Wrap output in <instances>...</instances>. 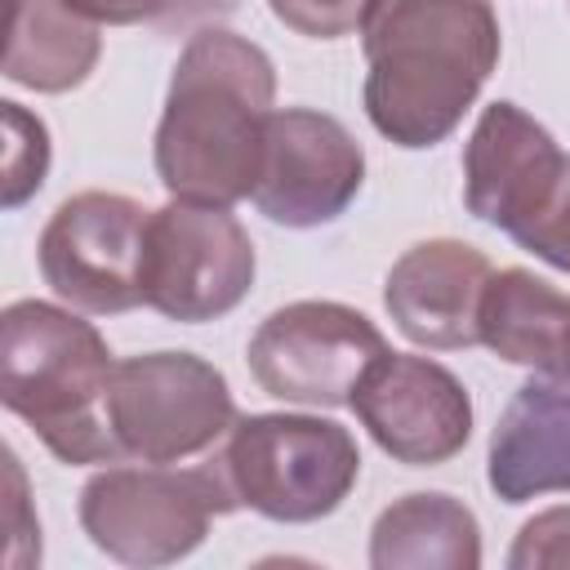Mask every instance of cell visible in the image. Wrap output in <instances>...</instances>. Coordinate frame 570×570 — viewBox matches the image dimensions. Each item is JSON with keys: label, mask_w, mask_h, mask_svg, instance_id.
Returning a JSON list of instances; mask_svg holds the SVG:
<instances>
[{"label": "cell", "mask_w": 570, "mask_h": 570, "mask_svg": "<svg viewBox=\"0 0 570 570\" xmlns=\"http://www.w3.org/2000/svg\"><path fill=\"white\" fill-rule=\"evenodd\" d=\"M365 116L405 147L445 142L503 53L490 0H370L361 18Z\"/></svg>", "instance_id": "6da1fadb"}, {"label": "cell", "mask_w": 570, "mask_h": 570, "mask_svg": "<svg viewBox=\"0 0 570 570\" xmlns=\"http://www.w3.org/2000/svg\"><path fill=\"white\" fill-rule=\"evenodd\" d=\"M272 58L227 27H196L174 62L156 125V178L178 200L236 205L254 196L267 116L276 111Z\"/></svg>", "instance_id": "7a4b0ae2"}, {"label": "cell", "mask_w": 570, "mask_h": 570, "mask_svg": "<svg viewBox=\"0 0 570 570\" xmlns=\"http://www.w3.org/2000/svg\"><path fill=\"white\" fill-rule=\"evenodd\" d=\"M111 347L94 321L45 298H18L0 312V401L53 459L125 463L107 423Z\"/></svg>", "instance_id": "3957f363"}, {"label": "cell", "mask_w": 570, "mask_h": 570, "mask_svg": "<svg viewBox=\"0 0 570 570\" xmlns=\"http://www.w3.org/2000/svg\"><path fill=\"white\" fill-rule=\"evenodd\" d=\"M205 459L236 508L281 525L330 517L361 476L356 436L321 414H236Z\"/></svg>", "instance_id": "277c9868"}, {"label": "cell", "mask_w": 570, "mask_h": 570, "mask_svg": "<svg viewBox=\"0 0 570 570\" xmlns=\"http://www.w3.org/2000/svg\"><path fill=\"white\" fill-rule=\"evenodd\" d=\"M236 512L209 459L174 463H107L80 490V530L120 566H169L191 557L214 517Z\"/></svg>", "instance_id": "5b68a950"}, {"label": "cell", "mask_w": 570, "mask_h": 570, "mask_svg": "<svg viewBox=\"0 0 570 570\" xmlns=\"http://www.w3.org/2000/svg\"><path fill=\"white\" fill-rule=\"evenodd\" d=\"M107 423L120 459L187 463L209 454L236 423V401L218 365L196 352H142L111 370Z\"/></svg>", "instance_id": "8992f818"}, {"label": "cell", "mask_w": 570, "mask_h": 570, "mask_svg": "<svg viewBox=\"0 0 570 570\" xmlns=\"http://www.w3.org/2000/svg\"><path fill=\"white\" fill-rule=\"evenodd\" d=\"M254 240L227 205L178 200L151 209L142 258V307L178 325L218 321L254 285Z\"/></svg>", "instance_id": "52a82bcc"}, {"label": "cell", "mask_w": 570, "mask_h": 570, "mask_svg": "<svg viewBox=\"0 0 570 570\" xmlns=\"http://www.w3.org/2000/svg\"><path fill=\"white\" fill-rule=\"evenodd\" d=\"M387 352V338L365 312L330 298H298L254 330L245 361L267 396L307 410H338L352 405V392Z\"/></svg>", "instance_id": "ba28073f"}, {"label": "cell", "mask_w": 570, "mask_h": 570, "mask_svg": "<svg viewBox=\"0 0 570 570\" xmlns=\"http://www.w3.org/2000/svg\"><path fill=\"white\" fill-rule=\"evenodd\" d=\"M147 218L134 196L120 191H76L67 196L36 245L45 285L76 312L120 316L142 303V258Z\"/></svg>", "instance_id": "9c48e42d"}, {"label": "cell", "mask_w": 570, "mask_h": 570, "mask_svg": "<svg viewBox=\"0 0 570 570\" xmlns=\"http://www.w3.org/2000/svg\"><path fill=\"white\" fill-rule=\"evenodd\" d=\"M365 151L347 125L312 107H276L263 134L254 209L281 227H325L361 196Z\"/></svg>", "instance_id": "30bf717a"}, {"label": "cell", "mask_w": 570, "mask_h": 570, "mask_svg": "<svg viewBox=\"0 0 570 570\" xmlns=\"http://www.w3.org/2000/svg\"><path fill=\"white\" fill-rule=\"evenodd\" d=\"M361 428L405 468L450 463L472 436V396L432 356L387 352L352 392Z\"/></svg>", "instance_id": "8fae6325"}, {"label": "cell", "mask_w": 570, "mask_h": 570, "mask_svg": "<svg viewBox=\"0 0 570 570\" xmlns=\"http://www.w3.org/2000/svg\"><path fill=\"white\" fill-rule=\"evenodd\" d=\"M566 160L570 156L530 111L499 98L476 116L463 147V205L472 218L517 240L548 209Z\"/></svg>", "instance_id": "7c38bea8"}, {"label": "cell", "mask_w": 570, "mask_h": 570, "mask_svg": "<svg viewBox=\"0 0 570 570\" xmlns=\"http://www.w3.org/2000/svg\"><path fill=\"white\" fill-rule=\"evenodd\" d=\"M490 276L494 267L476 245L454 236L419 240L392 263L383 281V307L419 347H472L481 343V298Z\"/></svg>", "instance_id": "4fadbf2b"}, {"label": "cell", "mask_w": 570, "mask_h": 570, "mask_svg": "<svg viewBox=\"0 0 570 570\" xmlns=\"http://www.w3.org/2000/svg\"><path fill=\"white\" fill-rule=\"evenodd\" d=\"M485 481L503 503L570 490V383L534 370L512 392L490 432Z\"/></svg>", "instance_id": "5bb4252c"}, {"label": "cell", "mask_w": 570, "mask_h": 570, "mask_svg": "<svg viewBox=\"0 0 570 570\" xmlns=\"http://www.w3.org/2000/svg\"><path fill=\"white\" fill-rule=\"evenodd\" d=\"M102 58L98 22L71 0H9L4 80L31 94L80 89Z\"/></svg>", "instance_id": "9a60e30c"}, {"label": "cell", "mask_w": 570, "mask_h": 570, "mask_svg": "<svg viewBox=\"0 0 570 570\" xmlns=\"http://www.w3.org/2000/svg\"><path fill=\"white\" fill-rule=\"evenodd\" d=\"M374 570H476L481 525L472 508L445 490H414L387 503L370 530Z\"/></svg>", "instance_id": "2e32d148"}, {"label": "cell", "mask_w": 570, "mask_h": 570, "mask_svg": "<svg viewBox=\"0 0 570 570\" xmlns=\"http://www.w3.org/2000/svg\"><path fill=\"white\" fill-rule=\"evenodd\" d=\"M570 325V294L552 289L525 267H503L490 276L481 298V343L525 370H543Z\"/></svg>", "instance_id": "e0dca14e"}, {"label": "cell", "mask_w": 570, "mask_h": 570, "mask_svg": "<svg viewBox=\"0 0 570 570\" xmlns=\"http://www.w3.org/2000/svg\"><path fill=\"white\" fill-rule=\"evenodd\" d=\"M4 116V209L27 205L49 174V129L22 102H0Z\"/></svg>", "instance_id": "ac0fdd59"}, {"label": "cell", "mask_w": 570, "mask_h": 570, "mask_svg": "<svg viewBox=\"0 0 570 570\" xmlns=\"http://www.w3.org/2000/svg\"><path fill=\"white\" fill-rule=\"evenodd\" d=\"M98 27H183L205 13H227L236 0H71Z\"/></svg>", "instance_id": "d6986e66"}, {"label": "cell", "mask_w": 570, "mask_h": 570, "mask_svg": "<svg viewBox=\"0 0 570 570\" xmlns=\"http://www.w3.org/2000/svg\"><path fill=\"white\" fill-rule=\"evenodd\" d=\"M272 18L312 40H338L361 31L370 0H267Z\"/></svg>", "instance_id": "ffe728a7"}, {"label": "cell", "mask_w": 570, "mask_h": 570, "mask_svg": "<svg viewBox=\"0 0 570 570\" xmlns=\"http://www.w3.org/2000/svg\"><path fill=\"white\" fill-rule=\"evenodd\" d=\"M512 570H566L570 566V508H548L530 517L508 552Z\"/></svg>", "instance_id": "44dd1931"}, {"label": "cell", "mask_w": 570, "mask_h": 570, "mask_svg": "<svg viewBox=\"0 0 570 570\" xmlns=\"http://www.w3.org/2000/svg\"><path fill=\"white\" fill-rule=\"evenodd\" d=\"M517 245L530 249L534 258H543L548 267L570 272V160H566V174H561L548 209L517 236Z\"/></svg>", "instance_id": "7402d4cb"}, {"label": "cell", "mask_w": 570, "mask_h": 570, "mask_svg": "<svg viewBox=\"0 0 570 570\" xmlns=\"http://www.w3.org/2000/svg\"><path fill=\"white\" fill-rule=\"evenodd\" d=\"M4 472H9V552L4 561L13 570L36 566L40 561V521L27 517V476L13 450H4Z\"/></svg>", "instance_id": "603a6c76"}, {"label": "cell", "mask_w": 570, "mask_h": 570, "mask_svg": "<svg viewBox=\"0 0 570 570\" xmlns=\"http://www.w3.org/2000/svg\"><path fill=\"white\" fill-rule=\"evenodd\" d=\"M543 374H557L561 383H570V325H566V334H561V343H557L552 361L543 365Z\"/></svg>", "instance_id": "cb8c5ba5"}]
</instances>
